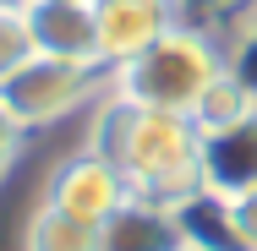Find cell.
I'll list each match as a JSON object with an SVG mask.
<instances>
[{"label":"cell","mask_w":257,"mask_h":251,"mask_svg":"<svg viewBox=\"0 0 257 251\" xmlns=\"http://www.w3.org/2000/svg\"><path fill=\"white\" fill-rule=\"evenodd\" d=\"M126 180L132 197L170 202L181 207L186 197L203 191V137L186 115H164V109H143L115 93H104L88 115V142Z\"/></svg>","instance_id":"1"},{"label":"cell","mask_w":257,"mask_h":251,"mask_svg":"<svg viewBox=\"0 0 257 251\" xmlns=\"http://www.w3.org/2000/svg\"><path fill=\"white\" fill-rule=\"evenodd\" d=\"M224 71V44L213 28L197 22H175L170 33H159L154 44L120 66H109V88L115 99L143 104V109H164V115H186L213 88V77Z\"/></svg>","instance_id":"2"},{"label":"cell","mask_w":257,"mask_h":251,"mask_svg":"<svg viewBox=\"0 0 257 251\" xmlns=\"http://www.w3.org/2000/svg\"><path fill=\"white\" fill-rule=\"evenodd\" d=\"M104 88H109V71H104V66L28 55L17 71L0 77V109H6L22 131H39V126H55V120L99 104Z\"/></svg>","instance_id":"3"},{"label":"cell","mask_w":257,"mask_h":251,"mask_svg":"<svg viewBox=\"0 0 257 251\" xmlns=\"http://www.w3.org/2000/svg\"><path fill=\"white\" fill-rule=\"evenodd\" d=\"M126 197H132L126 180H120L93 148L66 153L50 169V180H44V202L60 207V213H71V218H82V224H104Z\"/></svg>","instance_id":"4"},{"label":"cell","mask_w":257,"mask_h":251,"mask_svg":"<svg viewBox=\"0 0 257 251\" xmlns=\"http://www.w3.org/2000/svg\"><path fill=\"white\" fill-rule=\"evenodd\" d=\"M22 22H28L33 55L104 66V60H99V22H93V0H28V6H22Z\"/></svg>","instance_id":"5"},{"label":"cell","mask_w":257,"mask_h":251,"mask_svg":"<svg viewBox=\"0 0 257 251\" xmlns=\"http://www.w3.org/2000/svg\"><path fill=\"white\" fill-rule=\"evenodd\" d=\"M93 22H99V60L109 71V66L143 55L181 17H175V0H93Z\"/></svg>","instance_id":"6"},{"label":"cell","mask_w":257,"mask_h":251,"mask_svg":"<svg viewBox=\"0 0 257 251\" xmlns=\"http://www.w3.org/2000/svg\"><path fill=\"white\" fill-rule=\"evenodd\" d=\"M99 251H192L181 207L148 197H126L99 224Z\"/></svg>","instance_id":"7"},{"label":"cell","mask_w":257,"mask_h":251,"mask_svg":"<svg viewBox=\"0 0 257 251\" xmlns=\"http://www.w3.org/2000/svg\"><path fill=\"white\" fill-rule=\"evenodd\" d=\"M252 186H257V109L224 131H203V191L230 202Z\"/></svg>","instance_id":"8"},{"label":"cell","mask_w":257,"mask_h":251,"mask_svg":"<svg viewBox=\"0 0 257 251\" xmlns=\"http://www.w3.org/2000/svg\"><path fill=\"white\" fill-rule=\"evenodd\" d=\"M22 251H99V224H82L50 202H39L22 229Z\"/></svg>","instance_id":"9"},{"label":"cell","mask_w":257,"mask_h":251,"mask_svg":"<svg viewBox=\"0 0 257 251\" xmlns=\"http://www.w3.org/2000/svg\"><path fill=\"white\" fill-rule=\"evenodd\" d=\"M257 109V93L224 66L219 77H213V88H208L203 99H197V109H192V126H197V137L203 131H224V126H235V120H246Z\"/></svg>","instance_id":"10"},{"label":"cell","mask_w":257,"mask_h":251,"mask_svg":"<svg viewBox=\"0 0 257 251\" xmlns=\"http://www.w3.org/2000/svg\"><path fill=\"white\" fill-rule=\"evenodd\" d=\"M219 44H224V66L257 93V0H246L224 28H213Z\"/></svg>","instance_id":"11"},{"label":"cell","mask_w":257,"mask_h":251,"mask_svg":"<svg viewBox=\"0 0 257 251\" xmlns=\"http://www.w3.org/2000/svg\"><path fill=\"white\" fill-rule=\"evenodd\" d=\"M28 55H33V39H28L22 11H0V77H6V71H17Z\"/></svg>","instance_id":"12"},{"label":"cell","mask_w":257,"mask_h":251,"mask_svg":"<svg viewBox=\"0 0 257 251\" xmlns=\"http://www.w3.org/2000/svg\"><path fill=\"white\" fill-rule=\"evenodd\" d=\"M246 0H175V17L181 22H197V28H224Z\"/></svg>","instance_id":"13"},{"label":"cell","mask_w":257,"mask_h":251,"mask_svg":"<svg viewBox=\"0 0 257 251\" xmlns=\"http://www.w3.org/2000/svg\"><path fill=\"white\" fill-rule=\"evenodd\" d=\"M224 213H230L235 246H241V251H257V186H252V191H241V197H230V202H224Z\"/></svg>","instance_id":"14"},{"label":"cell","mask_w":257,"mask_h":251,"mask_svg":"<svg viewBox=\"0 0 257 251\" xmlns=\"http://www.w3.org/2000/svg\"><path fill=\"white\" fill-rule=\"evenodd\" d=\"M22 137H28V131H22V126L0 109V180L11 175V164H17V153H22Z\"/></svg>","instance_id":"15"},{"label":"cell","mask_w":257,"mask_h":251,"mask_svg":"<svg viewBox=\"0 0 257 251\" xmlns=\"http://www.w3.org/2000/svg\"><path fill=\"white\" fill-rule=\"evenodd\" d=\"M22 6H28V0H0V11H22Z\"/></svg>","instance_id":"16"}]
</instances>
